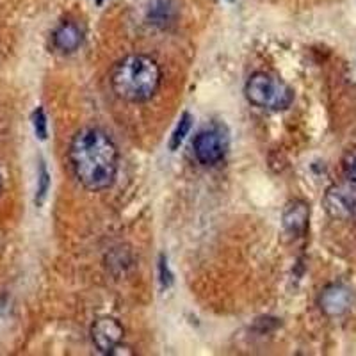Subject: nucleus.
<instances>
[{"label":"nucleus","mask_w":356,"mask_h":356,"mask_svg":"<svg viewBox=\"0 0 356 356\" xmlns=\"http://www.w3.org/2000/svg\"><path fill=\"white\" fill-rule=\"evenodd\" d=\"M118 148L111 136L97 127L79 130L70 145V162L88 191L109 189L118 173Z\"/></svg>","instance_id":"1"},{"label":"nucleus","mask_w":356,"mask_h":356,"mask_svg":"<svg viewBox=\"0 0 356 356\" xmlns=\"http://www.w3.org/2000/svg\"><path fill=\"white\" fill-rule=\"evenodd\" d=\"M161 79L162 73L155 59L143 54H134L116 63L111 73V86L122 100L141 104L157 93Z\"/></svg>","instance_id":"2"},{"label":"nucleus","mask_w":356,"mask_h":356,"mask_svg":"<svg viewBox=\"0 0 356 356\" xmlns=\"http://www.w3.org/2000/svg\"><path fill=\"white\" fill-rule=\"evenodd\" d=\"M244 95L251 106L275 113L289 109L294 102V91L291 86L273 73L266 72H257L248 79Z\"/></svg>","instance_id":"3"},{"label":"nucleus","mask_w":356,"mask_h":356,"mask_svg":"<svg viewBox=\"0 0 356 356\" xmlns=\"http://www.w3.org/2000/svg\"><path fill=\"white\" fill-rule=\"evenodd\" d=\"M324 209L335 219L356 218V182L346 178L330 186L324 193Z\"/></svg>","instance_id":"4"},{"label":"nucleus","mask_w":356,"mask_h":356,"mask_svg":"<svg viewBox=\"0 0 356 356\" xmlns=\"http://www.w3.org/2000/svg\"><path fill=\"white\" fill-rule=\"evenodd\" d=\"M195 157L203 166H214L225 159L228 152V138L222 129L214 127V129L202 130L195 138L193 143Z\"/></svg>","instance_id":"5"},{"label":"nucleus","mask_w":356,"mask_h":356,"mask_svg":"<svg viewBox=\"0 0 356 356\" xmlns=\"http://www.w3.org/2000/svg\"><path fill=\"white\" fill-rule=\"evenodd\" d=\"M125 330L114 317H100L91 326V340L100 353L109 355L118 344H122Z\"/></svg>","instance_id":"6"},{"label":"nucleus","mask_w":356,"mask_h":356,"mask_svg":"<svg viewBox=\"0 0 356 356\" xmlns=\"http://www.w3.org/2000/svg\"><path fill=\"white\" fill-rule=\"evenodd\" d=\"M355 303V292L342 284H332L324 289L319 296V307L324 316L340 317Z\"/></svg>","instance_id":"7"},{"label":"nucleus","mask_w":356,"mask_h":356,"mask_svg":"<svg viewBox=\"0 0 356 356\" xmlns=\"http://www.w3.org/2000/svg\"><path fill=\"white\" fill-rule=\"evenodd\" d=\"M82 31L75 22H63L59 27L54 31V47L57 50H61L63 54H72L75 50H79V47L82 44Z\"/></svg>","instance_id":"8"},{"label":"nucleus","mask_w":356,"mask_h":356,"mask_svg":"<svg viewBox=\"0 0 356 356\" xmlns=\"http://www.w3.org/2000/svg\"><path fill=\"white\" fill-rule=\"evenodd\" d=\"M310 219V209L305 202L289 203L284 212V228L294 237H300L305 234Z\"/></svg>","instance_id":"9"},{"label":"nucleus","mask_w":356,"mask_h":356,"mask_svg":"<svg viewBox=\"0 0 356 356\" xmlns=\"http://www.w3.org/2000/svg\"><path fill=\"white\" fill-rule=\"evenodd\" d=\"M191 127H193V118H191L189 113H184L182 118H180V122H178L177 129H175L173 136H171V150H177L178 146L182 145L184 139H186V136L189 134Z\"/></svg>","instance_id":"10"},{"label":"nucleus","mask_w":356,"mask_h":356,"mask_svg":"<svg viewBox=\"0 0 356 356\" xmlns=\"http://www.w3.org/2000/svg\"><path fill=\"white\" fill-rule=\"evenodd\" d=\"M342 170H344L346 178L356 182V145L351 146L342 157Z\"/></svg>","instance_id":"11"},{"label":"nucleus","mask_w":356,"mask_h":356,"mask_svg":"<svg viewBox=\"0 0 356 356\" xmlns=\"http://www.w3.org/2000/svg\"><path fill=\"white\" fill-rule=\"evenodd\" d=\"M33 125H34V132H36L38 138L41 139V141H44L47 139V116H44V111L41 109V107H38L36 111H34L33 114Z\"/></svg>","instance_id":"12"},{"label":"nucleus","mask_w":356,"mask_h":356,"mask_svg":"<svg viewBox=\"0 0 356 356\" xmlns=\"http://www.w3.org/2000/svg\"><path fill=\"white\" fill-rule=\"evenodd\" d=\"M49 186H50L49 171H47L44 164L41 162V166H40V187H38V196H36L38 205H41V203H43L44 196H47V191H49Z\"/></svg>","instance_id":"13"},{"label":"nucleus","mask_w":356,"mask_h":356,"mask_svg":"<svg viewBox=\"0 0 356 356\" xmlns=\"http://www.w3.org/2000/svg\"><path fill=\"white\" fill-rule=\"evenodd\" d=\"M102 2H104V0H97V4H98V6H100V4H102Z\"/></svg>","instance_id":"14"},{"label":"nucleus","mask_w":356,"mask_h":356,"mask_svg":"<svg viewBox=\"0 0 356 356\" xmlns=\"http://www.w3.org/2000/svg\"><path fill=\"white\" fill-rule=\"evenodd\" d=\"M0 189H2V177H0Z\"/></svg>","instance_id":"15"}]
</instances>
